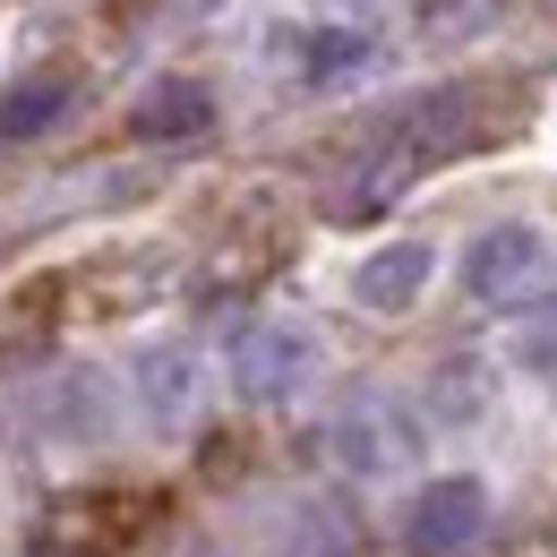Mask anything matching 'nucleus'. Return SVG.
<instances>
[{
	"label": "nucleus",
	"instance_id": "6",
	"mask_svg": "<svg viewBox=\"0 0 557 557\" xmlns=\"http://www.w3.org/2000/svg\"><path fill=\"white\" fill-rule=\"evenodd\" d=\"M429 240H386L377 258H360V275H351V292H360V309H377V318H404L420 300V283H429Z\"/></svg>",
	"mask_w": 557,
	"mask_h": 557
},
{
	"label": "nucleus",
	"instance_id": "4",
	"mask_svg": "<svg viewBox=\"0 0 557 557\" xmlns=\"http://www.w3.org/2000/svg\"><path fill=\"white\" fill-rule=\"evenodd\" d=\"M412 446H420V429L395 395H351L335 412V455L351 472H395V463H412Z\"/></svg>",
	"mask_w": 557,
	"mask_h": 557
},
{
	"label": "nucleus",
	"instance_id": "11",
	"mask_svg": "<svg viewBox=\"0 0 557 557\" xmlns=\"http://www.w3.org/2000/svg\"><path fill=\"white\" fill-rule=\"evenodd\" d=\"M189 557H214V549H189Z\"/></svg>",
	"mask_w": 557,
	"mask_h": 557
},
{
	"label": "nucleus",
	"instance_id": "5",
	"mask_svg": "<svg viewBox=\"0 0 557 557\" xmlns=\"http://www.w3.org/2000/svg\"><path fill=\"white\" fill-rule=\"evenodd\" d=\"M129 129H138V138H207L214 129V86L207 77H154V86H146L138 95V112H129Z\"/></svg>",
	"mask_w": 557,
	"mask_h": 557
},
{
	"label": "nucleus",
	"instance_id": "8",
	"mask_svg": "<svg viewBox=\"0 0 557 557\" xmlns=\"http://www.w3.org/2000/svg\"><path fill=\"white\" fill-rule=\"evenodd\" d=\"M138 386H146V412L154 420H181L189 404H198V360H189V351H154Z\"/></svg>",
	"mask_w": 557,
	"mask_h": 557
},
{
	"label": "nucleus",
	"instance_id": "3",
	"mask_svg": "<svg viewBox=\"0 0 557 557\" xmlns=\"http://www.w3.org/2000/svg\"><path fill=\"white\" fill-rule=\"evenodd\" d=\"M549 283V240L532 232V223H488L481 240L463 249V292L488 300V309H515L523 292H541Z\"/></svg>",
	"mask_w": 557,
	"mask_h": 557
},
{
	"label": "nucleus",
	"instance_id": "9",
	"mask_svg": "<svg viewBox=\"0 0 557 557\" xmlns=\"http://www.w3.org/2000/svg\"><path fill=\"white\" fill-rule=\"evenodd\" d=\"M515 369H541V377H557V309H532V318L515 326Z\"/></svg>",
	"mask_w": 557,
	"mask_h": 557
},
{
	"label": "nucleus",
	"instance_id": "7",
	"mask_svg": "<svg viewBox=\"0 0 557 557\" xmlns=\"http://www.w3.org/2000/svg\"><path fill=\"white\" fill-rule=\"evenodd\" d=\"M70 103H77V70H35V77H17V86L0 95V138H9V146L52 138V129L70 121Z\"/></svg>",
	"mask_w": 557,
	"mask_h": 557
},
{
	"label": "nucleus",
	"instance_id": "2",
	"mask_svg": "<svg viewBox=\"0 0 557 557\" xmlns=\"http://www.w3.org/2000/svg\"><path fill=\"white\" fill-rule=\"evenodd\" d=\"M481 532H488V488L481 481H429L395 515V541L412 557H463Z\"/></svg>",
	"mask_w": 557,
	"mask_h": 557
},
{
	"label": "nucleus",
	"instance_id": "10",
	"mask_svg": "<svg viewBox=\"0 0 557 557\" xmlns=\"http://www.w3.org/2000/svg\"><path fill=\"white\" fill-rule=\"evenodd\" d=\"M351 61H369V35H344V26H335L326 44H309L300 70H309V77H335V70H351Z\"/></svg>",
	"mask_w": 557,
	"mask_h": 557
},
{
	"label": "nucleus",
	"instance_id": "1",
	"mask_svg": "<svg viewBox=\"0 0 557 557\" xmlns=\"http://www.w3.org/2000/svg\"><path fill=\"white\" fill-rule=\"evenodd\" d=\"M318 377V335L292 326V318H258L232 335V386L249 404H292L300 386Z\"/></svg>",
	"mask_w": 557,
	"mask_h": 557
}]
</instances>
